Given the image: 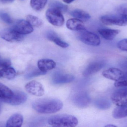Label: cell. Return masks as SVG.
<instances>
[{
    "instance_id": "obj_1",
    "label": "cell",
    "mask_w": 127,
    "mask_h": 127,
    "mask_svg": "<svg viewBox=\"0 0 127 127\" xmlns=\"http://www.w3.org/2000/svg\"><path fill=\"white\" fill-rule=\"evenodd\" d=\"M63 103L57 98H45L34 101L32 104L33 109L41 114H52L60 111L63 107Z\"/></svg>"
},
{
    "instance_id": "obj_2",
    "label": "cell",
    "mask_w": 127,
    "mask_h": 127,
    "mask_svg": "<svg viewBox=\"0 0 127 127\" xmlns=\"http://www.w3.org/2000/svg\"><path fill=\"white\" fill-rule=\"evenodd\" d=\"M47 122L52 127H74L78 124V120L73 116L61 114L50 117Z\"/></svg>"
},
{
    "instance_id": "obj_3",
    "label": "cell",
    "mask_w": 127,
    "mask_h": 127,
    "mask_svg": "<svg viewBox=\"0 0 127 127\" xmlns=\"http://www.w3.org/2000/svg\"><path fill=\"white\" fill-rule=\"evenodd\" d=\"M100 21L102 23L106 25L127 26V15L119 14L116 15L103 16L100 18Z\"/></svg>"
},
{
    "instance_id": "obj_4",
    "label": "cell",
    "mask_w": 127,
    "mask_h": 127,
    "mask_svg": "<svg viewBox=\"0 0 127 127\" xmlns=\"http://www.w3.org/2000/svg\"><path fill=\"white\" fill-rule=\"evenodd\" d=\"M79 31L78 39L83 43L93 46H98L100 44V40L97 34L86 29Z\"/></svg>"
},
{
    "instance_id": "obj_5",
    "label": "cell",
    "mask_w": 127,
    "mask_h": 127,
    "mask_svg": "<svg viewBox=\"0 0 127 127\" xmlns=\"http://www.w3.org/2000/svg\"><path fill=\"white\" fill-rule=\"evenodd\" d=\"M46 17L51 24L57 27H61L64 24V18L62 13L58 10L50 8L47 10Z\"/></svg>"
},
{
    "instance_id": "obj_6",
    "label": "cell",
    "mask_w": 127,
    "mask_h": 127,
    "mask_svg": "<svg viewBox=\"0 0 127 127\" xmlns=\"http://www.w3.org/2000/svg\"><path fill=\"white\" fill-rule=\"evenodd\" d=\"M111 95V100L117 106L127 105V86L120 87Z\"/></svg>"
},
{
    "instance_id": "obj_7",
    "label": "cell",
    "mask_w": 127,
    "mask_h": 127,
    "mask_svg": "<svg viewBox=\"0 0 127 127\" xmlns=\"http://www.w3.org/2000/svg\"><path fill=\"white\" fill-rule=\"evenodd\" d=\"M0 37L8 42H20L24 39V35L17 33L12 28L3 29L0 31Z\"/></svg>"
},
{
    "instance_id": "obj_8",
    "label": "cell",
    "mask_w": 127,
    "mask_h": 127,
    "mask_svg": "<svg viewBox=\"0 0 127 127\" xmlns=\"http://www.w3.org/2000/svg\"><path fill=\"white\" fill-rule=\"evenodd\" d=\"M25 90L29 94L41 97L45 93V90L42 84L36 81H32L26 84Z\"/></svg>"
},
{
    "instance_id": "obj_9",
    "label": "cell",
    "mask_w": 127,
    "mask_h": 127,
    "mask_svg": "<svg viewBox=\"0 0 127 127\" xmlns=\"http://www.w3.org/2000/svg\"><path fill=\"white\" fill-rule=\"evenodd\" d=\"M72 101L76 106L84 108L89 106L91 98L87 92L83 91L75 94L72 98Z\"/></svg>"
},
{
    "instance_id": "obj_10",
    "label": "cell",
    "mask_w": 127,
    "mask_h": 127,
    "mask_svg": "<svg viewBox=\"0 0 127 127\" xmlns=\"http://www.w3.org/2000/svg\"><path fill=\"white\" fill-rule=\"evenodd\" d=\"M12 28L17 33L24 36L31 33L33 31L32 26L24 20H19Z\"/></svg>"
},
{
    "instance_id": "obj_11",
    "label": "cell",
    "mask_w": 127,
    "mask_h": 127,
    "mask_svg": "<svg viewBox=\"0 0 127 127\" xmlns=\"http://www.w3.org/2000/svg\"><path fill=\"white\" fill-rule=\"evenodd\" d=\"M104 63L103 61H97L90 63L83 73L84 77H87L93 75L100 71L103 67Z\"/></svg>"
},
{
    "instance_id": "obj_12",
    "label": "cell",
    "mask_w": 127,
    "mask_h": 127,
    "mask_svg": "<svg viewBox=\"0 0 127 127\" xmlns=\"http://www.w3.org/2000/svg\"><path fill=\"white\" fill-rule=\"evenodd\" d=\"M75 79L74 76L69 74L57 72L52 77V82L55 84H63L73 82Z\"/></svg>"
},
{
    "instance_id": "obj_13",
    "label": "cell",
    "mask_w": 127,
    "mask_h": 127,
    "mask_svg": "<svg viewBox=\"0 0 127 127\" xmlns=\"http://www.w3.org/2000/svg\"><path fill=\"white\" fill-rule=\"evenodd\" d=\"M124 72L119 69L115 68H111L103 71L102 75L106 78L118 81L120 80L124 75Z\"/></svg>"
},
{
    "instance_id": "obj_14",
    "label": "cell",
    "mask_w": 127,
    "mask_h": 127,
    "mask_svg": "<svg viewBox=\"0 0 127 127\" xmlns=\"http://www.w3.org/2000/svg\"><path fill=\"white\" fill-rule=\"evenodd\" d=\"M37 65L40 71L47 73V72L55 68L56 66V63L53 60L43 59L38 60Z\"/></svg>"
},
{
    "instance_id": "obj_15",
    "label": "cell",
    "mask_w": 127,
    "mask_h": 127,
    "mask_svg": "<svg viewBox=\"0 0 127 127\" xmlns=\"http://www.w3.org/2000/svg\"><path fill=\"white\" fill-rule=\"evenodd\" d=\"M14 94L9 88L0 83V101L8 103Z\"/></svg>"
},
{
    "instance_id": "obj_16",
    "label": "cell",
    "mask_w": 127,
    "mask_h": 127,
    "mask_svg": "<svg viewBox=\"0 0 127 127\" xmlns=\"http://www.w3.org/2000/svg\"><path fill=\"white\" fill-rule=\"evenodd\" d=\"M46 36L48 40L54 42L59 47L66 48L69 46L68 43L62 40L56 33L53 31H49L47 32Z\"/></svg>"
},
{
    "instance_id": "obj_17",
    "label": "cell",
    "mask_w": 127,
    "mask_h": 127,
    "mask_svg": "<svg viewBox=\"0 0 127 127\" xmlns=\"http://www.w3.org/2000/svg\"><path fill=\"white\" fill-rule=\"evenodd\" d=\"M27 99V96L25 92L17 91L14 92L12 99L8 104L12 106H18L25 103Z\"/></svg>"
},
{
    "instance_id": "obj_18",
    "label": "cell",
    "mask_w": 127,
    "mask_h": 127,
    "mask_svg": "<svg viewBox=\"0 0 127 127\" xmlns=\"http://www.w3.org/2000/svg\"><path fill=\"white\" fill-rule=\"evenodd\" d=\"M24 122L23 116L20 114H14L7 121L6 127H21Z\"/></svg>"
},
{
    "instance_id": "obj_19",
    "label": "cell",
    "mask_w": 127,
    "mask_h": 127,
    "mask_svg": "<svg viewBox=\"0 0 127 127\" xmlns=\"http://www.w3.org/2000/svg\"><path fill=\"white\" fill-rule=\"evenodd\" d=\"M66 26L68 29L71 30L81 31L86 29L83 21L76 18L68 20L66 22Z\"/></svg>"
},
{
    "instance_id": "obj_20",
    "label": "cell",
    "mask_w": 127,
    "mask_h": 127,
    "mask_svg": "<svg viewBox=\"0 0 127 127\" xmlns=\"http://www.w3.org/2000/svg\"><path fill=\"white\" fill-rule=\"evenodd\" d=\"M98 33L103 38L106 40H112L119 33L118 30L110 29H101L98 30Z\"/></svg>"
},
{
    "instance_id": "obj_21",
    "label": "cell",
    "mask_w": 127,
    "mask_h": 127,
    "mask_svg": "<svg viewBox=\"0 0 127 127\" xmlns=\"http://www.w3.org/2000/svg\"><path fill=\"white\" fill-rule=\"evenodd\" d=\"M70 14L75 18L77 19L82 21H88L91 18V16L88 13L79 9L72 10L70 12Z\"/></svg>"
},
{
    "instance_id": "obj_22",
    "label": "cell",
    "mask_w": 127,
    "mask_h": 127,
    "mask_svg": "<svg viewBox=\"0 0 127 127\" xmlns=\"http://www.w3.org/2000/svg\"><path fill=\"white\" fill-rule=\"evenodd\" d=\"M112 116L116 119L127 117V105L116 107L113 112Z\"/></svg>"
},
{
    "instance_id": "obj_23",
    "label": "cell",
    "mask_w": 127,
    "mask_h": 127,
    "mask_svg": "<svg viewBox=\"0 0 127 127\" xmlns=\"http://www.w3.org/2000/svg\"><path fill=\"white\" fill-rule=\"evenodd\" d=\"M16 72L15 69L11 67L3 68L0 70L1 77L7 80H12L15 77Z\"/></svg>"
},
{
    "instance_id": "obj_24",
    "label": "cell",
    "mask_w": 127,
    "mask_h": 127,
    "mask_svg": "<svg viewBox=\"0 0 127 127\" xmlns=\"http://www.w3.org/2000/svg\"><path fill=\"white\" fill-rule=\"evenodd\" d=\"M47 2V0H31V6L35 11H40L44 9Z\"/></svg>"
},
{
    "instance_id": "obj_25",
    "label": "cell",
    "mask_w": 127,
    "mask_h": 127,
    "mask_svg": "<svg viewBox=\"0 0 127 127\" xmlns=\"http://www.w3.org/2000/svg\"><path fill=\"white\" fill-rule=\"evenodd\" d=\"M27 21L32 27H39L43 24L42 21L40 19L33 15H29L27 16Z\"/></svg>"
},
{
    "instance_id": "obj_26",
    "label": "cell",
    "mask_w": 127,
    "mask_h": 127,
    "mask_svg": "<svg viewBox=\"0 0 127 127\" xmlns=\"http://www.w3.org/2000/svg\"><path fill=\"white\" fill-rule=\"evenodd\" d=\"M50 7V8L58 10L62 13L65 12L68 9V6L66 5L57 1H54L51 3Z\"/></svg>"
},
{
    "instance_id": "obj_27",
    "label": "cell",
    "mask_w": 127,
    "mask_h": 127,
    "mask_svg": "<svg viewBox=\"0 0 127 127\" xmlns=\"http://www.w3.org/2000/svg\"><path fill=\"white\" fill-rule=\"evenodd\" d=\"M115 87L120 88L127 86V72L124 73L123 77L115 83Z\"/></svg>"
},
{
    "instance_id": "obj_28",
    "label": "cell",
    "mask_w": 127,
    "mask_h": 127,
    "mask_svg": "<svg viewBox=\"0 0 127 127\" xmlns=\"http://www.w3.org/2000/svg\"><path fill=\"white\" fill-rule=\"evenodd\" d=\"M46 73L40 71L39 69H36L27 74L25 76L26 79H29L41 75H44Z\"/></svg>"
},
{
    "instance_id": "obj_29",
    "label": "cell",
    "mask_w": 127,
    "mask_h": 127,
    "mask_svg": "<svg viewBox=\"0 0 127 127\" xmlns=\"http://www.w3.org/2000/svg\"><path fill=\"white\" fill-rule=\"evenodd\" d=\"M0 19L7 24H11L13 22L12 19L10 16L6 12H0Z\"/></svg>"
},
{
    "instance_id": "obj_30",
    "label": "cell",
    "mask_w": 127,
    "mask_h": 127,
    "mask_svg": "<svg viewBox=\"0 0 127 127\" xmlns=\"http://www.w3.org/2000/svg\"><path fill=\"white\" fill-rule=\"evenodd\" d=\"M116 11L118 14L127 15V3L119 6L116 8Z\"/></svg>"
},
{
    "instance_id": "obj_31",
    "label": "cell",
    "mask_w": 127,
    "mask_h": 127,
    "mask_svg": "<svg viewBox=\"0 0 127 127\" xmlns=\"http://www.w3.org/2000/svg\"><path fill=\"white\" fill-rule=\"evenodd\" d=\"M117 47L120 50L127 52V39L121 40L117 43Z\"/></svg>"
},
{
    "instance_id": "obj_32",
    "label": "cell",
    "mask_w": 127,
    "mask_h": 127,
    "mask_svg": "<svg viewBox=\"0 0 127 127\" xmlns=\"http://www.w3.org/2000/svg\"><path fill=\"white\" fill-rule=\"evenodd\" d=\"M95 106L98 108L100 109H105L107 107V103L104 100H97L95 103Z\"/></svg>"
},
{
    "instance_id": "obj_33",
    "label": "cell",
    "mask_w": 127,
    "mask_h": 127,
    "mask_svg": "<svg viewBox=\"0 0 127 127\" xmlns=\"http://www.w3.org/2000/svg\"><path fill=\"white\" fill-rule=\"evenodd\" d=\"M11 64V61L9 59H2L0 60V68L9 67Z\"/></svg>"
},
{
    "instance_id": "obj_34",
    "label": "cell",
    "mask_w": 127,
    "mask_h": 127,
    "mask_svg": "<svg viewBox=\"0 0 127 127\" xmlns=\"http://www.w3.org/2000/svg\"><path fill=\"white\" fill-rule=\"evenodd\" d=\"M15 0H0V2L3 3H12Z\"/></svg>"
},
{
    "instance_id": "obj_35",
    "label": "cell",
    "mask_w": 127,
    "mask_h": 127,
    "mask_svg": "<svg viewBox=\"0 0 127 127\" xmlns=\"http://www.w3.org/2000/svg\"><path fill=\"white\" fill-rule=\"evenodd\" d=\"M63 0L64 2H65V3L68 4L70 3L73 2V1H74V0Z\"/></svg>"
},
{
    "instance_id": "obj_36",
    "label": "cell",
    "mask_w": 127,
    "mask_h": 127,
    "mask_svg": "<svg viewBox=\"0 0 127 127\" xmlns=\"http://www.w3.org/2000/svg\"><path fill=\"white\" fill-rule=\"evenodd\" d=\"M105 127H116L117 126L116 125H113L110 124V125H106L105 126Z\"/></svg>"
},
{
    "instance_id": "obj_37",
    "label": "cell",
    "mask_w": 127,
    "mask_h": 127,
    "mask_svg": "<svg viewBox=\"0 0 127 127\" xmlns=\"http://www.w3.org/2000/svg\"><path fill=\"white\" fill-rule=\"evenodd\" d=\"M1 109H2V107H1V103H0V113L1 112Z\"/></svg>"
},
{
    "instance_id": "obj_38",
    "label": "cell",
    "mask_w": 127,
    "mask_h": 127,
    "mask_svg": "<svg viewBox=\"0 0 127 127\" xmlns=\"http://www.w3.org/2000/svg\"><path fill=\"white\" fill-rule=\"evenodd\" d=\"M1 77L0 75V78Z\"/></svg>"
},
{
    "instance_id": "obj_39",
    "label": "cell",
    "mask_w": 127,
    "mask_h": 127,
    "mask_svg": "<svg viewBox=\"0 0 127 127\" xmlns=\"http://www.w3.org/2000/svg\"></svg>"
}]
</instances>
